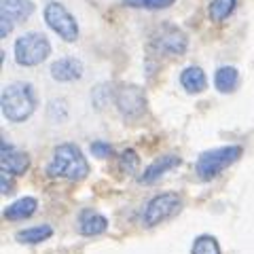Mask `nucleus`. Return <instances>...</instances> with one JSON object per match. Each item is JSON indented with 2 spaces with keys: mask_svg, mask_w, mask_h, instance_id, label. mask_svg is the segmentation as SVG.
Listing matches in <instances>:
<instances>
[{
  "mask_svg": "<svg viewBox=\"0 0 254 254\" xmlns=\"http://www.w3.org/2000/svg\"><path fill=\"white\" fill-rule=\"evenodd\" d=\"M47 174L51 178H62L70 182H81L89 176V161L81 153V148L72 142H64L55 146L51 161L47 165Z\"/></svg>",
  "mask_w": 254,
  "mask_h": 254,
  "instance_id": "obj_1",
  "label": "nucleus"
},
{
  "mask_svg": "<svg viewBox=\"0 0 254 254\" xmlns=\"http://www.w3.org/2000/svg\"><path fill=\"white\" fill-rule=\"evenodd\" d=\"M0 106H2L4 119H9L11 123L28 121L38 106L36 89L26 81L6 85L2 89V95H0Z\"/></svg>",
  "mask_w": 254,
  "mask_h": 254,
  "instance_id": "obj_2",
  "label": "nucleus"
},
{
  "mask_svg": "<svg viewBox=\"0 0 254 254\" xmlns=\"http://www.w3.org/2000/svg\"><path fill=\"white\" fill-rule=\"evenodd\" d=\"M242 146H220V148H212V150H205V153L199 155L195 163V172L199 180L208 182L214 180L216 176H220L229 165H233L237 159L242 157Z\"/></svg>",
  "mask_w": 254,
  "mask_h": 254,
  "instance_id": "obj_3",
  "label": "nucleus"
},
{
  "mask_svg": "<svg viewBox=\"0 0 254 254\" xmlns=\"http://www.w3.org/2000/svg\"><path fill=\"white\" fill-rule=\"evenodd\" d=\"M51 55V43L43 32H26L15 41V62L23 68L43 64Z\"/></svg>",
  "mask_w": 254,
  "mask_h": 254,
  "instance_id": "obj_4",
  "label": "nucleus"
},
{
  "mask_svg": "<svg viewBox=\"0 0 254 254\" xmlns=\"http://www.w3.org/2000/svg\"><path fill=\"white\" fill-rule=\"evenodd\" d=\"M182 210V197L178 193H159L142 210V220L146 227H155L159 222L168 220Z\"/></svg>",
  "mask_w": 254,
  "mask_h": 254,
  "instance_id": "obj_5",
  "label": "nucleus"
},
{
  "mask_svg": "<svg viewBox=\"0 0 254 254\" xmlns=\"http://www.w3.org/2000/svg\"><path fill=\"white\" fill-rule=\"evenodd\" d=\"M45 21L62 41L74 43L78 38V23L66 6L60 2H49L45 6Z\"/></svg>",
  "mask_w": 254,
  "mask_h": 254,
  "instance_id": "obj_6",
  "label": "nucleus"
},
{
  "mask_svg": "<svg viewBox=\"0 0 254 254\" xmlns=\"http://www.w3.org/2000/svg\"><path fill=\"white\" fill-rule=\"evenodd\" d=\"M115 102H117L119 113L129 119H136L146 110L144 91L136 85H121L115 93Z\"/></svg>",
  "mask_w": 254,
  "mask_h": 254,
  "instance_id": "obj_7",
  "label": "nucleus"
},
{
  "mask_svg": "<svg viewBox=\"0 0 254 254\" xmlns=\"http://www.w3.org/2000/svg\"><path fill=\"white\" fill-rule=\"evenodd\" d=\"M0 168L6 174L21 176V174H26L30 168V157L23 153V150L15 148L9 142L2 140V146H0Z\"/></svg>",
  "mask_w": 254,
  "mask_h": 254,
  "instance_id": "obj_8",
  "label": "nucleus"
},
{
  "mask_svg": "<svg viewBox=\"0 0 254 254\" xmlns=\"http://www.w3.org/2000/svg\"><path fill=\"white\" fill-rule=\"evenodd\" d=\"M157 47L163 53L182 55L187 51V36H185V32L182 30L165 23V26H161L159 32H157Z\"/></svg>",
  "mask_w": 254,
  "mask_h": 254,
  "instance_id": "obj_9",
  "label": "nucleus"
},
{
  "mask_svg": "<svg viewBox=\"0 0 254 254\" xmlns=\"http://www.w3.org/2000/svg\"><path fill=\"white\" fill-rule=\"evenodd\" d=\"M178 165H180V157L178 155H163V157H159L157 161L150 163L148 168L140 174L138 180L142 182V185H153V182H157L159 178H163L170 170L178 168Z\"/></svg>",
  "mask_w": 254,
  "mask_h": 254,
  "instance_id": "obj_10",
  "label": "nucleus"
},
{
  "mask_svg": "<svg viewBox=\"0 0 254 254\" xmlns=\"http://www.w3.org/2000/svg\"><path fill=\"white\" fill-rule=\"evenodd\" d=\"M51 76L60 83H72L83 76V62L76 58H62L51 64Z\"/></svg>",
  "mask_w": 254,
  "mask_h": 254,
  "instance_id": "obj_11",
  "label": "nucleus"
},
{
  "mask_svg": "<svg viewBox=\"0 0 254 254\" xmlns=\"http://www.w3.org/2000/svg\"><path fill=\"white\" fill-rule=\"evenodd\" d=\"M108 229V218L104 214L95 212V210H83L78 214V233L83 237H95L106 233Z\"/></svg>",
  "mask_w": 254,
  "mask_h": 254,
  "instance_id": "obj_12",
  "label": "nucleus"
},
{
  "mask_svg": "<svg viewBox=\"0 0 254 254\" xmlns=\"http://www.w3.org/2000/svg\"><path fill=\"white\" fill-rule=\"evenodd\" d=\"M36 208H38V201L34 199V197H21V199L9 203L2 210V218L4 220H11V222H15V220H26V218H30L32 214L36 212Z\"/></svg>",
  "mask_w": 254,
  "mask_h": 254,
  "instance_id": "obj_13",
  "label": "nucleus"
},
{
  "mask_svg": "<svg viewBox=\"0 0 254 254\" xmlns=\"http://www.w3.org/2000/svg\"><path fill=\"white\" fill-rule=\"evenodd\" d=\"M180 85L185 87L187 93L195 95V93H201L208 87V76H205V72L199 66H187L180 72Z\"/></svg>",
  "mask_w": 254,
  "mask_h": 254,
  "instance_id": "obj_14",
  "label": "nucleus"
},
{
  "mask_svg": "<svg viewBox=\"0 0 254 254\" xmlns=\"http://www.w3.org/2000/svg\"><path fill=\"white\" fill-rule=\"evenodd\" d=\"M34 13V2L32 0H2L0 15H6L13 23L26 21Z\"/></svg>",
  "mask_w": 254,
  "mask_h": 254,
  "instance_id": "obj_15",
  "label": "nucleus"
},
{
  "mask_svg": "<svg viewBox=\"0 0 254 254\" xmlns=\"http://www.w3.org/2000/svg\"><path fill=\"white\" fill-rule=\"evenodd\" d=\"M214 85L220 93H233L240 87V70L233 66H222L214 74Z\"/></svg>",
  "mask_w": 254,
  "mask_h": 254,
  "instance_id": "obj_16",
  "label": "nucleus"
},
{
  "mask_svg": "<svg viewBox=\"0 0 254 254\" xmlns=\"http://www.w3.org/2000/svg\"><path fill=\"white\" fill-rule=\"evenodd\" d=\"M53 235V229L49 225H38V227H30V229H23V231L17 233V242L19 244H41L45 240H49Z\"/></svg>",
  "mask_w": 254,
  "mask_h": 254,
  "instance_id": "obj_17",
  "label": "nucleus"
},
{
  "mask_svg": "<svg viewBox=\"0 0 254 254\" xmlns=\"http://www.w3.org/2000/svg\"><path fill=\"white\" fill-rule=\"evenodd\" d=\"M235 6H237V0H212L208 6V13L214 21H225L235 11Z\"/></svg>",
  "mask_w": 254,
  "mask_h": 254,
  "instance_id": "obj_18",
  "label": "nucleus"
},
{
  "mask_svg": "<svg viewBox=\"0 0 254 254\" xmlns=\"http://www.w3.org/2000/svg\"><path fill=\"white\" fill-rule=\"evenodd\" d=\"M190 254H222V252L214 235H199L195 237L193 246H190Z\"/></svg>",
  "mask_w": 254,
  "mask_h": 254,
  "instance_id": "obj_19",
  "label": "nucleus"
},
{
  "mask_svg": "<svg viewBox=\"0 0 254 254\" xmlns=\"http://www.w3.org/2000/svg\"><path fill=\"white\" fill-rule=\"evenodd\" d=\"M138 165H140V157L136 155L133 148H125L123 153L119 155V168H121V172L125 174V176H129V174L136 172Z\"/></svg>",
  "mask_w": 254,
  "mask_h": 254,
  "instance_id": "obj_20",
  "label": "nucleus"
},
{
  "mask_svg": "<svg viewBox=\"0 0 254 254\" xmlns=\"http://www.w3.org/2000/svg\"><path fill=\"white\" fill-rule=\"evenodd\" d=\"M121 2L133 9H168L176 0H121Z\"/></svg>",
  "mask_w": 254,
  "mask_h": 254,
  "instance_id": "obj_21",
  "label": "nucleus"
},
{
  "mask_svg": "<svg viewBox=\"0 0 254 254\" xmlns=\"http://www.w3.org/2000/svg\"><path fill=\"white\" fill-rule=\"evenodd\" d=\"M91 153H93V157H98V159H106V157L113 155V146L106 144V142H93Z\"/></svg>",
  "mask_w": 254,
  "mask_h": 254,
  "instance_id": "obj_22",
  "label": "nucleus"
},
{
  "mask_svg": "<svg viewBox=\"0 0 254 254\" xmlns=\"http://www.w3.org/2000/svg\"><path fill=\"white\" fill-rule=\"evenodd\" d=\"M11 190H13V174L0 172V193H2V195H9Z\"/></svg>",
  "mask_w": 254,
  "mask_h": 254,
  "instance_id": "obj_23",
  "label": "nucleus"
},
{
  "mask_svg": "<svg viewBox=\"0 0 254 254\" xmlns=\"http://www.w3.org/2000/svg\"><path fill=\"white\" fill-rule=\"evenodd\" d=\"M13 26H15V23H13L9 17H6V15H0V36H2V38L9 36L11 30H13Z\"/></svg>",
  "mask_w": 254,
  "mask_h": 254,
  "instance_id": "obj_24",
  "label": "nucleus"
}]
</instances>
